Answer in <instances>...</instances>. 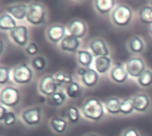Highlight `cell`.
<instances>
[{
	"label": "cell",
	"instance_id": "52a82bcc",
	"mask_svg": "<svg viewBox=\"0 0 152 136\" xmlns=\"http://www.w3.org/2000/svg\"><path fill=\"white\" fill-rule=\"evenodd\" d=\"M126 68L128 75L131 78H138L146 70L145 62L140 57H133L129 59L126 63Z\"/></svg>",
	"mask_w": 152,
	"mask_h": 136
},
{
	"label": "cell",
	"instance_id": "30bf717a",
	"mask_svg": "<svg viewBox=\"0 0 152 136\" xmlns=\"http://www.w3.org/2000/svg\"><path fill=\"white\" fill-rule=\"evenodd\" d=\"M67 36V28L61 24H53L46 30V37L53 44H60Z\"/></svg>",
	"mask_w": 152,
	"mask_h": 136
},
{
	"label": "cell",
	"instance_id": "836d02e7",
	"mask_svg": "<svg viewBox=\"0 0 152 136\" xmlns=\"http://www.w3.org/2000/svg\"><path fill=\"white\" fill-rule=\"evenodd\" d=\"M16 121H17V117H16L15 113L12 111H8L3 123L5 126H12L13 125H15Z\"/></svg>",
	"mask_w": 152,
	"mask_h": 136
},
{
	"label": "cell",
	"instance_id": "ab89813d",
	"mask_svg": "<svg viewBox=\"0 0 152 136\" xmlns=\"http://www.w3.org/2000/svg\"><path fill=\"white\" fill-rule=\"evenodd\" d=\"M150 33H151V35L152 36V24L150 26Z\"/></svg>",
	"mask_w": 152,
	"mask_h": 136
},
{
	"label": "cell",
	"instance_id": "f1b7e54d",
	"mask_svg": "<svg viewBox=\"0 0 152 136\" xmlns=\"http://www.w3.org/2000/svg\"><path fill=\"white\" fill-rule=\"evenodd\" d=\"M138 84L142 87H150L152 86V71L151 69H146L138 78Z\"/></svg>",
	"mask_w": 152,
	"mask_h": 136
},
{
	"label": "cell",
	"instance_id": "5bb4252c",
	"mask_svg": "<svg viewBox=\"0 0 152 136\" xmlns=\"http://www.w3.org/2000/svg\"><path fill=\"white\" fill-rule=\"evenodd\" d=\"M80 40L70 36V35H67L62 41L60 43V48L61 49V51L66 52V53H77L80 47Z\"/></svg>",
	"mask_w": 152,
	"mask_h": 136
},
{
	"label": "cell",
	"instance_id": "4fadbf2b",
	"mask_svg": "<svg viewBox=\"0 0 152 136\" xmlns=\"http://www.w3.org/2000/svg\"><path fill=\"white\" fill-rule=\"evenodd\" d=\"M128 77L126 65L122 63H116L110 70V78L116 84H124L128 79Z\"/></svg>",
	"mask_w": 152,
	"mask_h": 136
},
{
	"label": "cell",
	"instance_id": "9c48e42d",
	"mask_svg": "<svg viewBox=\"0 0 152 136\" xmlns=\"http://www.w3.org/2000/svg\"><path fill=\"white\" fill-rule=\"evenodd\" d=\"M10 37L12 40L20 47H26L28 43V30L24 25L17 26L13 30L10 32Z\"/></svg>",
	"mask_w": 152,
	"mask_h": 136
},
{
	"label": "cell",
	"instance_id": "ba28073f",
	"mask_svg": "<svg viewBox=\"0 0 152 136\" xmlns=\"http://www.w3.org/2000/svg\"><path fill=\"white\" fill-rule=\"evenodd\" d=\"M22 121L28 126L38 125L42 120V110L39 107H32L21 113Z\"/></svg>",
	"mask_w": 152,
	"mask_h": 136
},
{
	"label": "cell",
	"instance_id": "7a4b0ae2",
	"mask_svg": "<svg viewBox=\"0 0 152 136\" xmlns=\"http://www.w3.org/2000/svg\"><path fill=\"white\" fill-rule=\"evenodd\" d=\"M133 18L132 9L126 4H118L111 12L112 22L120 28L126 27L131 23Z\"/></svg>",
	"mask_w": 152,
	"mask_h": 136
},
{
	"label": "cell",
	"instance_id": "7402d4cb",
	"mask_svg": "<svg viewBox=\"0 0 152 136\" xmlns=\"http://www.w3.org/2000/svg\"><path fill=\"white\" fill-rule=\"evenodd\" d=\"M121 102L118 98L116 97H111L107 99L103 105L104 108L106 110V111L110 114V115H118L119 113H121L120 110V107H121Z\"/></svg>",
	"mask_w": 152,
	"mask_h": 136
},
{
	"label": "cell",
	"instance_id": "d4e9b609",
	"mask_svg": "<svg viewBox=\"0 0 152 136\" xmlns=\"http://www.w3.org/2000/svg\"><path fill=\"white\" fill-rule=\"evenodd\" d=\"M67 94L62 91H58L52 96L47 98V103L52 107H61L67 101Z\"/></svg>",
	"mask_w": 152,
	"mask_h": 136
},
{
	"label": "cell",
	"instance_id": "484cf974",
	"mask_svg": "<svg viewBox=\"0 0 152 136\" xmlns=\"http://www.w3.org/2000/svg\"><path fill=\"white\" fill-rule=\"evenodd\" d=\"M65 93L67 96L70 99H77L82 95L83 90L80 86V85L77 82H73L70 85L67 86L65 88Z\"/></svg>",
	"mask_w": 152,
	"mask_h": 136
},
{
	"label": "cell",
	"instance_id": "5b68a950",
	"mask_svg": "<svg viewBox=\"0 0 152 136\" xmlns=\"http://www.w3.org/2000/svg\"><path fill=\"white\" fill-rule=\"evenodd\" d=\"M32 78L33 71L31 68L26 63L20 64L12 69V80L18 85L29 84Z\"/></svg>",
	"mask_w": 152,
	"mask_h": 136
},
{
	"label": "cell",
	"instance_id": "9a60e30c",
	"mask_svg": "<svg viewBox=\"0 0 152 136\" xmlns=\"http://www.w3.org/2000/svg\"><path fill=\"white\" fill-rule=\"evenodd\" d=\"M28 11V4L23 3L12 4L10 6H7L6 8L7 13L11 14L15 20H22L26 19Z\"/></svg>",
	"mask_w": 152,
	"mask_h": 136
},
{
	"label": "cell",
	"instance_id": "74e56055",
	"mask_svg": "<svg viewBox=\"0 0 152 136\" xmlns=\"http://www.w3.org/2000/svg\"><path fill=\"white\" fill-rule=\"evenodd\" d=\"M0 44H1V51H0V53L1 54H3V53H4V41L3 40H1L0 41Z\"/></svg>",
	"mask_w": 152,
	"mask_h": 136
},
{
	"label": "cell",
	"instance_id": "60d3db41",
	"mask_svg": "<svg viewBox=\"0 0 152 136\" xmlns=\"http://www.w3.org/2000/svg\"><path fill=\"white\" fill-rule=\"evenodd\" d=\"M150 4H151V6H152V1H151V2H150Z\"/></svg>",
	"mask_w": 152,
	"mask_h": 136
},
{
	"label": "cell",
	"instance_id": "d6986e66",
	"mask_svg": "<svg viewBox=\"0 0 152 136\" xmlns=\"http://www.w3.org/2000/svg\"><path fill=\"white\" fill-rule=\"evenodd\" d=\"M94 8L101 15L112 12L116 8V2L114 0H96L94 1Z\"/></svg>",
	"mask_w": 152,
	"mask_h": 136
},
{
	"label": "cell",
	"instance_id": "4dcf8cb0",
	"mask_svg": "<svg viewBox=\"0 0 152 136\" xmlns=\"http://www.w3.org/2000/svg\"><path fill=\"white\" fill-rule=\"evenodd\" d=\"M121 113L123 115H130L134 111V102L133 98H128L125 99L121 102V107H120Z\"/></svg>",
	"mask_w": 152,
	"mask_h": 136
},
{
	"label": "cell",
	"instance_id": "ac0fdd59",
	"mask_svg": "<svg viewBox=\"0 0 152 136\" xmlns=\"http://www.w3.org/2000/svg\"><path fill=\"white\" fill-rule=\"evenodd\" d=\"M94 69L99 74H105L109 70H111L112 60L109 56L96 57L94 59Z\"/></svg>",
	"mask_w": 152,
	"mask_h": 136
},
{
	"label": "cell",
	"instance_id": "6da1fadb",
	"mask_svg": "<svg viewBox=\"0 0 152 136\" xmlns=\"http://www.w3.org/2000/svg\"><path fill=\"white\" fill-rule=\"evenodd\" d=\"M81 111L86 119L97 122L103 118L105 114V108L98 99L89 98L84 102Z\"/></svg>",
	"mask_w": 152,
	"mask_h": 136
},
{
	"label": "cell",
	"instance_id": "8992f818",
	"mask_svg": "<svg viewBox=\"0 0 152 136\" xmlns=\"http://www.w3.org/2000/svg\"><path fill=\"white\" fill-rule=\"evenodd\" d=\"M58 88H59V86L55 80L54 76L45 75L39 80L38 90L43 95L46 97H50L55 93H57Z\"/></svg>",
	"mask_w": 152,
	"mask_h": 136
},
{
	"label": "cell",
	"instance_id": "7c38bea8",
	"mask_svg": "<svg viewBox=\"0 0 152 136\" xmlns=\"http://www.w3.org/2000/svg\"><path fill=\"white\" fill-rule=\"evenodd\" d=\"M89 48L95 58L102 56H109L110 54V49L106 42L102 38L93 39L89 44Z\"/></svg>",
	"mask_w": 152,
	"mask_h": 136
},
{
	"label": "cell",
	"instance_id": "603a6c76",
	"mask_svg": "<svg viewBox=\"0 0 152 136\" xmlns=\"http://www.w3.org/2000/svg\"><path fill=\"white\" fill-rule=\"evenodd\" d=\"M50 127L52 128V130L56 133L57 135H62L66 132L67 128H68V122L61 118H53L50 120Z\"/></svg>",
	"mask_w": 152,
	"mask_h": 136
},
{
	"label": "cell",
	"instance_id": "3957f363",
	"mask_svg": "<svg viewBox=\"0 0 152 136\" xmlns=\"http://www.w3.org/2000/svg\"><path fill=\"white\" fill-rule=\"evenodd\" d=\"M26 20L28 23L35 26L45 24L46 21V11L44 5L39 3H32L28 4Z\"/></svg>",
	"mask_w": 152,
	"mask_h": 136
},
{
	"label": "cell",
	"instance_id": "d590c367",
	"mask_svg": "<svg viewBox=\"0 0 152 136\" xmlns=\"http://www.w3.org/2000/svg\"><path fill=\"white\" fill-rule=\"evenodd\" d=\"M122 136H140V134L137 131V129H135L134 127H130V128H127L123 133Z\"/></svg>",
	"mask_w": 152,
	"mask_h": 136
},
{
	"label": "cell",
	"instance_id": "f35d334b",
	"mask_svg": "<svg viewBox=\"0 0 152 136\" xmlns=\"http://www.w3.org/2000/svg\"><path fill=\"white\" fill-rule=\"evenodd\" d=\"M84 136H99L98 135H96V134H87V135H86Z\"/></svg>",
	"mask_w": 152,
	"mask_h": 136
},
{
	"label": "cell",
	"instance_id": "e575fe53",
	"mask_svg": "<svg viewBox=\"0 0 152 136\" xmlns=\"http://www.w3.org/2000/svg\"><path fill=\"white\" fill-rule=\"evenodd\" d=\"M25 52L29 55V56H37V53L39 52V47L36 43H29L26 47H25Z\"/></svg>",
	"mask_w": 152,
	"mask_h": 136
},
{
	"label": "cell",
	"instance_id": "8d00e7d4",
	"mask_svg": "<svg viewBox=\"0 0 152 136\" xmlns=\"http://www.w3.org/2000/svg\"><path fill=\"white\" fill-rule=\"evenodd\" d=\"M7 113H8L7 108L4 107V106H3V105H1L0 106V121L1 122L4 121V119L5 116L7 115Z\"/></svg>",
	"mask_w": 152,
	"mask_h": 136
},
{
	"label": "cell",
	"instance_id": "44dd1931",
	"mask_svg": "<svg viewBox=\"0 0 152 136\" xmlns=\"http://www.w3.org/2000/svg\"><path fill=\"white\" fill-rule=\"evenodd\" d=\"M17 27L15 19L9 13H2L0 16V29L3 31H12Z\"/></svg>",
	"mask_w": 152,
	"mask_h": 136
},
{
	"label": "cell",
	"instance_id": "277c9868",
	"mask_svg": "<svg viewBox=\"0 0 152 136\" xmlns=\"http://www.w3.org/2000/svg\"><path fill=\"white\" fill-rule=\"evenodd\" d=\"M20 101V91L12 86H5L1 90L0 93V102L1 105L6 108L16 107Z\"/></svg>",
	"mask_w": 152,
	"mask_h": 136
},
{
	"label": "cell",
	"instance_id": "cb8c5ba5",
	"mask_svg": "<svg viewBox=\"0 0 152 136\" xmlns=\"http://www.w3.org/2000/svg\"><path fill=\"white\" fill-rule=\"evenodd\" d=\"M128 49L133 53H135V54L142 53L145 49V44H144L143 40L139 36H135L129 40Z\"/></svg>",
	"mask_w": 152,
	"mask_h": 136
},
{
	"label": "cell",
	"instance_id": "4316f807",
	"mask_svg": "<svg viewBox=\"0 0 152 136\" xmlns=\"http://www.w3.org/2000/svg\"><path fill=\"white\" fill-rule=\"evenodd\" d=\"M139 18L141 22L151 26L152 24V6L146 5L142 7L139 11Z\"/></svg>",
	"mask_w": 152,
	"mask_h": 136
},
{
	"label": "cell",
	"instance_id": "1f68e13d",
	"mask_svg": "<svg viewBox=\"0 0 152 136\" xmlns=\"http://www.w3.org/2000/svg\"><path fill=\"white\" fill-rule=\"evenodd\" d=\"M46 60L45 59V57L43 56H36L32 59L31 61V65H32V68L37 70V71H42L45 69L46 67Z\"/></svg>",
	"mask_w": 152,
	"mask_h": 136
},
{
	"label": "cell",
	"instance_id": "ffe728a7",
	"mask_svg": "<svg viewBox=\"0 0 152 136\" xmlns=\"http://www.w3.org/2000/svg\"><path fill=\"white\" fill-rule=\"evenodd\" d=\"M94 54L87 50H79L77 53V61L81 67L84 68H90V66L94 62Z\"/></svg>",
	"mask_w": 152,
	"mask_h": 136
},
{
	"label": "cell",
	"instance_id": "8fae6325",
	"mask_svg": "<svg viewBox=\"0 0 152 136\" xmlns=\"http://www.w3.org/2000/svg\"><path fill=\"white\" fill-rule=\"evenodd\" d=\"M67 31L69 33V35L80 39L83 38L86 33H87V25L86 24V22L84 20L76 19L71 20L68 27H67Z\"/></svg>",
	"mask_w": 152,
	"mask_h": 136
},
{
	"label": "cell",
	"instance_id": "f546056e",
	"mask_svg": "<svg viewBox=\"0 0 152 136\" xmlns=\"http://www.w3.org/2000/svg\"><path fill=\"white\" fill-rule=\"evenodd\" d=\"M66 116L69 123L76 124L80 119V112L78 109L75 106H69L66 110Z\"/></svg>",
	"mask_w": 152,
	"mask_h": 136
},
{
	"label": "cell",
	"instance_id": "d6a6232c",
	"mask_svg": "<svg viewBox=\"0 0 152 136\" xmlns=\"http://www.w3.org/2000/svg\"><path fill=\"white\" fill-rule=\"evenodd\" d=\"M10 69L4 66L0 67V84L5 85L10 80Z\"/></svg>",
	"mask_w": 152,
	"mask_h": 136
},
{
	"label": "cell",
	"instance_id": "2e32d148",
	"mask_svg": "<svg viewBox=\"0 0 152 136\" xmlns=\"http://www.w3.org/2000/svg\"><path fill=\"white\" fill-rule=\"evenodd\" d=\"M99 73L95 69L91 68L86 69L85 73L80 77L82 84L88 88L94 87L99 82Z\"/></svg>",
	"mask_w": 152,
	"mask_h": 136
},
{
	"label": "cell",
	"instance_id": "83f0119b",
	"mask_svg": "<svg viewBox=\"0 0 152 136\" xmlns=\"http://www.w3.org/2000/svg\"><path fill=\"white\" fill-rule=\"evenodd\" d=\"M54 78H55V80H56L59 87L61 86H69L74 82L73 77L66 72H63V71L57 72L54 75Z\"/></svg>",
	"mask_w": 152,
	"mask_h": 136
},
{
	"label": "cell",
	"instance_id": "e0dca14e",
	"mask_svg": "<svg viewBox=\"0 0 152 136\" xmlns=\"http://www.w3.org/2000/svg\"><path fill=\"white\" fill-rule=\"evenodd\" d=\"M134 110L137 112L143 113L148 110L151 106V100L145 94H139L133 97Z\"/></svg>",
	"mask_w": 152,
	"mask_h": 136
}]
</instances>
